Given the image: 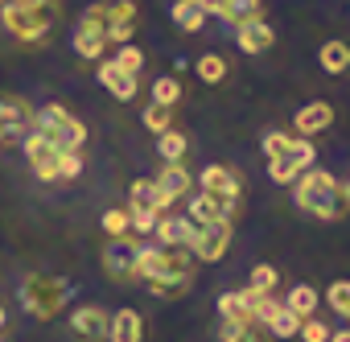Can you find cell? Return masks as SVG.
Wrapping results in <instances>:
<instances>
[{
	"label": "cell",
	"mask_w": 350,
	"mask_h": 342,
	"mask_svg": "<svg viewBox=\"0 0 350 342\" xmlns=\"http://www.w3.org/2000/svg\"><path fill=\"white\" fill-rule=\"evenodd\" d=\"M293 198L305 215L313 219H325V223H338L346 215V198H342V186L325 174V169H305V174L293 182Z\"/></svg>",
	"instance_id": "cell-1"
},
{
	"label": "cell",
	"mask_w": 350,
	"mask_h": 342,
	"mask_svg": "<svg viewBox=\"0 0 350 342\" xmlns=\"http://www.w3.org/2000/svg\"><path fill=\"white\" fill-rule=\"evenodd\" d=\"M0 21L21 46H42L50 42L54 29V5H38V0H5L0 5Z\"/></svg>",
	"instance_id": "cell-2"
},
{
	"label": "cell",
	"mask_w": 350,
	"mask_h": 342,
	"mask_svg": "<svg viewBox=\"0 0 350 342\" xmlns=\"http://www.w3.org/2000/svg\"><path fill=\"white\" fill-rule=\"evenodd\" d=\"M33 132H42L50 144H58L62 153H83V140H87V128L83 120H75L62 103H42L33 111Z\"/></svg>",
	"instance_id": "cell-3"
},
{
	"label": "cell",
	"mask_w": 350,
	"mask_h": 342,
	"mask_svg": "<svg viewBox=\"0 0 350 342\" xmlns=\"http://www.w3.org/2000/svg\"><path fill=\"white\" fill-rule=\"evenodd\" d=\"M66 297H70V289H66V280H62V276L33 272V276H25V280H21V305H25V313H33L38 321L58 317V313L66 309Z\"/></svg>",
	"instance_id": "cell-4"
},
{
	"label": "cell",
	"mask_w": 350,
	"mask_h": 342,
	"mask_svg": "<svg viewBox=\"0 0 350 342\" xmlns=\"http://www.w3.org/2000/svg\"><path fill=\"white\" fill-rule=\"evenodd\" d=\"M231 227H235V223H223V219H219V223L198 227L186 252H190L198 264H219V260L227 256V248H231Z\"/></svg>",
	"instance_id": "cell-5"
},
{
	"label": "cell",
	"mask_w": 350,
	"mask_h": 342,
	"mask_svg": "<svg viewBox=\"0 0 350 342\" xmlns=\"http://www.w3.org/2000/svg\"><path fill=\"white\" fill-rule=\"evenodd\" d=\"M25 161L33 165V174L42 178V182H58V161H62V148L58 144H50L42 132H33L29 128V136H25Z\"/></svg>",
	"instance_id": "cell-6"
},
{
	"label": "cell",
	"mask_w": 350,
	"mask_h": 342,
	"mask_svg": "<svg viewBox=\"0 0 350 342\" xmlns=\"http://www.w3.org/2000/svg\"><path fill=\"white\" fill-rule=\"evenodd\" d=\"M198 186H202V194H215L223 202H239V194H243V178L231 165H206L198 174Z\"/></svg>",
	"instance_id": "cell-7"
},
{
	"label": "cell",
	"mask_w": 350,
	"mask_h": 342,
	"mask_svg": "<svg viewBox=\"0 0 350 342\" xmlns=\"http://www.w3.org/2000/svg\"><path fill=\"white\" fill-rule=\"evenodd\" d=\"M136 248H132V235H124V239H111L107 248H103V272L116 280V285H128V280H136Z\"/></svg>",
	"instance_id": "cell-8"
},
{
	"label": "cell",
	"mask_w": 350,
	"mask_h": 342,
	"mask_svg": "<svg viewBox=\"0 0 350 342\" xmlns=\"http://www.w3.org/2000/svg\"><path fill=\"white\" fill-rule=\"evenodd\" d=\"M235 215H239V202H223V198H215V194H194L190 198V211H186V219L194 223V227H206V223H235Z\"/></svg>",
	"instance_id": "cell-9"
},
{
	"label": "cell",
	"mask_w": 350,
	"mask_h": 342,
	"mask_svg": "<svg viewBox=\"0 0 350 342\" xmlns=\"http://www.w3.org/2000/svg\"><path fill=\"white\" fill-rule=\"evenodd\" d=\"M235 42H239L243 54H264V50L276 46V34H272V25L264 17H247V21L235 25Z\"/></svg>",
	"instance_id": "cell-10"
},
{
	"label": "cell",
	"mask_w": 350,
	"mask_h": 342,
	"mask_svg": "<svg viewBox=\"0 0 350 342\" xmlns=\"http://www.w3.org/2000/svg\"><path fill=\"white\" fill-rule=\"evenodd\" d=\"M152 182H157V190H161L169 202L190 198V190H194V178H190V169H186L182 161H165V165H161V174H157Z\"/></svg>",
	"instance_id": "cell-11"
},
{
	"label": "cell",
	"mask_w": 350,
	"mask_h": 342,
	"mask_svg": "<svg viewBox=\"0 0 350 342\" xmlns=\"http://www.w3.org/2000/svg\"><path fill=\"white\" fill-rule=\"evenodd\" d=\"M194 231H198V227H194L186 215H157V227H152V235H157L161 248H190Z\"/></svg>",
	"instance_id": "cell-12"
},
{
	"label": "cell",
	"mask_w": 350,
	"mask_h": 342,
	"mask_svg": "<svg viewBox=\"0 0 350 342\" xmlns=\"http://www.w3.org/2000/svg\"><path fill=\"white\" fill-rule=\"evenodd\" d=\"M99 83H103V91L107 95H116L120 103H128V99H136V91H140V83H136V75H128V70H120L111 58H99Z\"/></svg>",
	"instance_id": "cell-13"
},
{
	"label": "cell",
	"mask_w": 350,
	"mask_h": 342,
	"mask_svg": "<svg viewBox=\"0 0 350 342\" xmlns=\"http://www.w3.org/2000/svg\"><path fill=\"white\" fill-rule=\"evenodd\" d=\"M107 317H111V313H103L99 305H83V309L70 313V330H75L83 342H103V338H107Z\"/></svg>",
	"instance_id": "cell-14"
},
{
	"label": "cell",
	"mask_w": 350,
	"mask_h": 342,
	"mask_svg": "<svg viewBox=\"0 0 350 342\" xmlns=\"http://www.w3.org/2000/svg\"><path fill=\"white\" fill-rule=\"evenodd\" d=\"M33 128V111L25 99L17 95H0V132L13 136V132H29Z\"/></svg>",
	"instance_id": "cell-15"
},
{
	"label": "cell",
	"mask_w": 350,
	"mask_h": 342,
	"mask_svg": "<svg viewBox=\"0 0 350 342\" xmlns=\"http://www.w3.org/2000/svg\"><path fill=\"white\" fill-rule=\"evenodd\" d=\"M329 124H334V107H329L325 99H313V103H305V107L297 111V120H293L297 136H317V132H325Z\"/></svg>",
	"instance_id": "cell-16"
},
{
	"label": "cell",
	"mask_w": 350,
	"mask_h": 342,
	"mask_svg": "<svg viewBox=\"0 0 350 342\" xmlns=\"http://www.w3.org/2000/svg\"><path fill=\"white\" fill-rule=\"evenodd\" d=\"M107 342H144V317L136 309H116L107 317Z\"/></svg>",
	"instance_id": "cell-17"
},
{
	"label": "cell",
	"mask_w": 350,
	"mask_h": 342,
	"mask_svg": "<svg viewBox=\"0 0 350 342\" xmlns=\"http://www.w3.org/2000/svg\"><path fill=\"white\" fill-rule=\"evenodd\" d=\"M190 285H194L190 272H165V276H152V280H148V293L161 297V301H178V297L190 293Z\"/></svg>",
	"instance_id": "cell-18"
},
{
	"label": "cell",
	"mask_w": 350,
	"mask_h": 342,
	"mask_svg": "<svg viewBox=\"0 0 350 342\" xmlns=\"http://www.w3.org/2000/svg\"><path fill=\"white\" fill-rule=\"evenodd\" d=\"M128 198H132V207H148V211H157V215H165V211H169V198L157 190V182H152V178H136V182H132V190H128Z\"/></svg>",
	"instance_id": "cell-19"
},
{
	"label": "cell",
	"mask_w": 350,
	"mask_h": 342,
	"mask_svg": "<svg viewBox=\"0 0 350 342\" xmlns=\"http://www.w3.org/2000/svg\"><path fill=\"white\" fill-rule=\"evenodd\" d=\"M317 301H321V293L313 285H293L288 297H284V309L297 313V317H313L317 313Z\"/></svg>",
	"instance_id": "cell-20"
},
{
	"label": "cell",
	"mask_w": 350,
	"mask_h": 342,
	"mask_svg": "<svg viewBox=\"0 0 350 342\" xmlns=\"http://www.w3.org/2000/svg\"><path fill=\"white\" fill-rule=\"evenodd\" d=\"M317 62H321V70H325V75H342V70L350 66V46L334 38V42H325V46H321Z\"/></svg>",
	"instance_id": "cell-21"
},
{
	"label": "cell",
	"mask_w": 350,
	"mask_h": 342,
	"mask_svg": "<svg viewBox=\"0 0 350 342\" xmlns=\"http://www.w3.org/2000/svg\"><path fill=\"white\" fill-rule=\"evenodd\" d=\"M173 21H178L186 34H198L206 25V9L194 5V0H173Z\"/></svg>",
	"instance_id": "cell-22"
},
{
	"label": "cell",
	"mask_w": 350,
	"mask_h": 342,
	"mask_svg": "<svg viewBox=\"0 0 350 342\" xmlns=\"http://www.w3.org/2000/svg\"><path fill=\"white\" fill-rule=\"evenodd\" d=\"M219 317H227V321H243V326H256L252 305L243 301V293H223V297H219Z\"/></svg>",
	"instance_id": "cell-23"
},
{
	"label": "cell",
	"mask_w": 350,
	"mask_h": 342,
	"mask_svg": "<svg viewBox=\"0 0 350 342\" xmlns=\"http://www.w3.org/2000/svg\"><path fill=\"white\" fill-rule=\"evenodd\" d=\"M186 148H190V140H186V132H178V128H169V132L157 136L161 161H186Z\"/></svg>",
	"instance_id": "cell-24"
},
{
	"label": "cell",
	"mask_w": 350,
	"mask_h": 342,
	"mask_svg": "<svg viewBox=\"0 0 350 342\" xmlns=\"http://www.w3.org/2000/svg\"><path fill=\"white\" fill-rule=\"evenodd\" d=\"M107 50V38L103 34H87V29H75V54L87 58V62H99Z\"/></svg>",
	"instance_id": "cell-25"
},
{
	"label": "cell",
	"mask_w": 350,
	"mask_h": 342,
	"mask_svg": "<svg viewBox=\"0 0 350 342\" xmlns=\"http://www.w3.org/2000/svg\"><path fill=\"white\" fill-rule=\"evenodd\" d=\"M301 174H305V169H301L297 161H288V157H272V161H268V178H272L276 186H293Z\"/></svg>",
	"instance_id": "cell-26"
},
{
	"label": "cell",
	"mask_w": 350,
	"mask_h": 342,
	"mask_svg": "<svg viewBox=\"0 0 350 342\" xmlns=\"http://www.w3.org/2000/svg\"><path fill=\"white\" fill-rule=\"evenodd\" d=\"M194 70H198V79H202V83H211V87H215V83H223V79H227V58H223V54H202Z\"/></svg>",
	"instance_id": "cell-27"
},
{
	"label": "cell",
	"mask_w": 350,
	"mask_h": 342,
	"mask_svg": "<svg viewBox=\"0 0 350 342\" xmlns=\"http://www.w3.org/2000/svg\"><path fill=\"white\" fill-rule=\"evenodd\" d=\"M276 285H280V272L272 264H256L252 276H247V289L252 293H276Z\"/></svg>",
	"instance_id": "cell-28"
},
{
	"label": "cell",
	"mask_w": 350,
	"mask_h": 342,
	"mask_svg": "<svg viewBox=\"0 0 350 342\" xmlns=\"http://www.w3.org/2000/svg\"><path fill=\"white\" fill-rule=\"evenodd\" d=\"M182 99V83L173 79V75H165V79H157L152 83V103H161V107H173Z\"/></svg>",
	"instance_id": "cell-29"
},
{
	"label": "cell",
	"mask_w": 350,
	"mask_h": 342,
	"mask_svg": "<svg viewBox=\"0 0 350 342\" xmlns=\"http://www.w3.org/2000/svg\"><path fill=\"white\" fill-rule=\"evenodd\" d=\"M103 231H107L111 239H124V235H132L128 207H111V211H103Z\"/></svg>",
	"instance_id": "cell-30"
},
{
	"label": "cell",
	"mask_w": 350,
	"mask_h": 342,
	"mask_svg": "<svg viewBox=\"0 0 350 342\" xmlns=\"http://www.w3.org/2000/svg\"><path fill=\"white\" fill-rule=\"evenodd\" d=\"M325 301H329V309H334L338 317L350 321V280H334V285L325 289Z\"/></svg>",
	"instance_id": "cell-31"
},
{
	"label": "cell",
	"mask_w": 350,
	"mask_h": 342,
	"mask_svg": "<svg viewBox=\"0 0 350 342\" xmlns=\"http://www.w3.org/2000/svg\"><path fill=\"white\" fill-rule=\"evenodd\" d=\"M128 223H132V235H152V227H157V211H148V207H132V202H128Z\"/></svg>",
	"instance_id": "cell-32"
},
{
	"label": "cell",
	"mask_w": 350,
	"mask_h": 342,
	"mask_svg": "<svg viewBox=\"0 0 350 342\" xmlns=\"http://www.w3.org/2000/svg\"><path fill=\"white\" fill-rule=\"evenodd\" d=\"M107 25H136V5L132 0H107Z\"/></svg>",
	"instance_id": "cell-33"
},
{
	"label": "cell",
	"mask_w": 350,
	"mask_h": 342,
	"mask_svg": "<svg viewBox=\"0 0 350 342\" xmlns=\"http://www.w3.org/2000/svg\"><path fill=\"white\" fill-rule=\"evenodd\" d=\"M111 62H116L120 70H128V75H140V66H144V50H136V46L128 42V46H120V50H116V58H111Z\"/></svg>",
	"instance_id": "cell-34"
},
{
	"label": "cell",
	"mask_w": 350,
	"mask_h": 342,
	"mask_svg": "<svg viewBox=\"0 0 350 342\" xmlns=\"http://www.w3.org/2000/svg\"><path fill=\"white\" fill-rule=\"evenodd\" d=\"M140 120H144V128H148V132H157V136L173 128V120H169V107H161V103H148Z\"/></svg>",
	"instance_id": "cell-35"
},
{
	"label": "cell",
	"mask_w": 350,
	"mask_h": 342,
	"mask_svg": "<svg viewBox=\"0 0 350 342\" xmlns=\"http://www.w3.org/2000/svg\"><path fill=\"white\" fill-rule=\"evenodd\" d=\"M301 342H329V326L317 321V317H301V330H297Z\"/></svg>",
	"instance_id": "cell-36"
},
{
	"label": "cell",
	"mask_w": 350,
	"mask_h": 342,
	"mask_svg": "<svg viewBox=\"0 0 350 342\" xmlns=\"http://www.w3.org/2000/svg\"><path fill=\"white\" fill-rule=\"evenodd\" d=\"M288 144H293V132H268V136H264V153H268V161H272V157H284Z\"/></svg>",
	"instance_id": "cell-37"
},
{
	"label": "cell",
	"mask_w": 350,
	"mask_h": 342,
	"mask_svg": "<svg viewBox=\"0 0 350 342\" xmlns=\"http://www.w3.org/2000/svg\"><path fill=\"white\" fill-rule=\"evenodd\" d=\"M83 174V153H62V161H58V178H79Z\"/></svg>",
	"instance_id": "cell-38"
},
{
	"label": "cell",
	"mask_w": 350,
	"mask_h": 342,
	"mask_svg": "<svg viewBox=\"0 0 350 342\" xmlns=\"http://www.w3.org/2000/svg\"><path fill=\"white\" fill-rule=\"evenodd\" d=\"M252 334V326H243V321H227L223 317V326H219V342H243Z\"/></svg>",
	"instance_id": "cell-39"
},
{
	"label": "cell",
	"mask_w": 350,
	"mask_h": 342,
	"mask_svg": "<svg viewBox=\"0 0 350 342\" xmlns=\"http://www.w3.org/2000/svg\"><path fill=\"white\" fill-rule=\"evenodd\" d=\"M260 5H264V0H231L235 25H239V21H247V17H260Z\"/></svg>",
	"instance_id": "cell-40"
},
{
	"label": "cell",
	"mask_w": 350,
	"mask_h": 342,
	"mask_svg": "<svg viewBox=\"0 0 350 342\" xmlns=\"http://www.w3.org/2000/svg\"><path fill=\"white\" fill-rule=\"evenodd\" d=\"M329 342H350V330H329Z\"/></svg>",
	"instance_id": "cell-41"
},
{
	"label": "cell",
	"mask_w": 350,
	"mask_h": 342,
	"mask_svg": "<svg viewBox=\"0 0 350 342\" xmlns=\"http://www.w3.org/2000/svg\"><path fill=\"white\" fill-rule=\"evenodd\" d=\"M5 321H9V313H5V305H0V330H5Z\"/></svg>",
	"instance_id": "cell-42"
},
{
	"label": "cell",
	"mask_w": 350,
	"mask_h": 342,
	"mask_svg": "<svg viewBox=\"0 0 350 342\" xmlns=\"http://www.w3.org/2000/svg\"><path fill=\"white\" fill-rule=\"evenodd\" d=\"M342 198H346V207H350V182H346V186H342Z\"/></svg>",
	"instance_id": "cell-43"
},
{
	"label": "cell",
	"mask_w": 350,
	"mask_h": 342,
	"mask_svg": "<svg viewBox=\"0 0 350 342\" xmlns=\"http://www.w3.org/2000/svg\"><path fill=\"white\" fill-rule=\"evenodd\" d=\"M243 342H260V338H252V334H247V338H243Z\"/></svg>",
	"instance_id": "cell-44"
},
{
	"label": "cell",
	"mask_w": 350,
	"mask_h": 342,
	"mask_svg": "<svg viewBox=\"0 0 350 342\" xmlns=\"http://www.w3.org/2000/svg\"><path fill=\"white\" fill-rule=\"evenodd\" d=\"M38 5H50V0H38Z\"/></svg>",
	"instance_id": "cell-45"
},
{
	"label": "cell",
	"mask_w": 350,
	"mask_h": 342,
	"mask_svg": "<svg viewBox=\"0 0 350 342\" xmlns=\"http://www.w3.org/2000/svg\"><path fill=\"white\" fill-rule=\"evenodd\" d=\"M0 140H5V132H0Z\"/></svg>",
	"instance_id": "cell-46"
},
{
	"label": "cell",
	"mask_w": 350,
	"mask_h": 342,
	"mask_svg": "<svg viewBox=\"0 0 350 342\" xmlns=\"http://www.w3.org/2000/svg\"><path fill=\"white\" fill-rule=\"evenodd\" d=\"M0 5H5V0H0Z\"/></svg>",
	"instance_id": "cell-47"
},
{
	"label": "cell",
	"mask_w": 350,
	"mask_h": 342,
	"mask_svg": "<svg viewBox=\"0 0 350 342\" xmlns=\"http://www.w3.org/2000/svg\"><path fill=\"white\" fill-rule=\"evenodd\" d=\"M194 5H198V0H194Z\"/></svg>",
	"instance_id": "cell-48"
}]
</instances>
